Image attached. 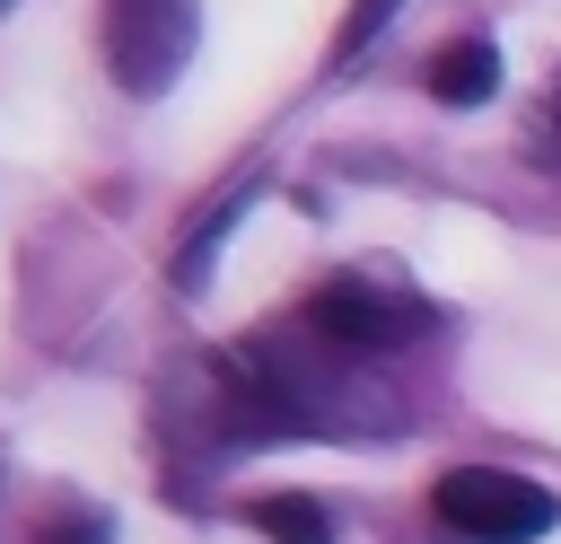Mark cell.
<instances>
[{
    "instance_id": "obj_6",
    "label": "cell",
    "mask_w": 561,
    "mask_h": 544,
    "mask_svg": "<svg viewBox=\"0 0 561 544\" xmlns=\"http://www.w3.org/2000/svg\"><path fill=\"white\" fill-rule=\"evenodd\" d=\"M403 0H351V18H342V35H333V53L351 61V53H368L377 35H386V18H394Z\"/></svg>"
},
{
    "instance_id": "obj_4",
    "label": "cell",
    "mask_w": 561,
    "mask_h": 544,
    "mask_svg": "<svg viewBox=\"0 0 561 544\" xmlns=\"http://www.w3.org/2000/svg\"><path fill=\"white\" fill-rule=\"evenodd\" d=\"M491 88H500V53H491L482 35H456V44L430 61V97H438V105H482Z\"/></svg>"
},
{
    "instance_id": "obj_2",
    "label": "cell",
    "mask_w": 561,
    "mask_h": 544,
    "mask_svg": "<svg viewBox=\"0 0 561 544\" xmlns=\"http://www.w3.org/2000/svg\"><path fill=\"white\" fill-rule=\"evenodd\" d=\"M193 0H105V70L131 97L175 88V70L193 61Z\"/></svg>"
},
{
    "instance_id": "obj_7",
    "label": "cell",
    "mask_w": 561,
    "mask_h": 544,
    "mask_svg": "<svg viewBox=\"0 0 561 544\" xmlns=\"http://www.w3.org/2000/svg\"><path fill=\"white\" fill-rule=\"evenodd\" d=\"M35 544H105V518H96V509H79V518H53Z\"/></svg>"
},
{
    "instance_id": "obj_5",
    "label": "cell",
    "mask_w": 561,
    "mask_h": 544,
    "mask_svg": "<svg viewBox=\"0 0 561 544\" xmlns=\"http://www.w3.org/2000/svg\"><path fill=\"white\" fill-rule=\"evenodd\" d=\"M245 518H254L272 544H333V535H324V509H316L307 491H263V500H245Z\"/></svg>"
},
{
    "instance_id": "obj_1",
    "label": "cell",
    "mask_w": 561,
    "mask_h": 544,
    "mask_svg": "<svg viewBox=\"0 0 561 544\" xmlns=\"http://www.w3.org/2000/svg\"><path fill=\"white\" fill-rule=\"evenodd\" d=\"M430 509H438L456 535H473V544H535V535L561 518V500H552L543 483L508 474V465H456V474H438Z\"/></svg>"
},
{
    "instance_id": "obj_8",
    "label": "cell",
    "mask_w": 561,
    "mask_h": 544,
    "mask_svg": "<svg viewBox=\"0 0 561 544\" xmlns=\"http://www.w3.org/2000/svg\"><path fill=\"white\" fill-rule=\"evenodd\" d=\"M543 114H552V132H561V88H552V105H543Z\"/></svg>"
},
{
    "instance_id": "obj_9",
    "label": "cell",
    "mask_w": 561,
    "mask_h": 544,
    "mask_svg": "<svg viewBox=\"0 0 561 544\" xmlns=\"http://www.w3.org/2000/svg\"><path fill=\"white\" fill-rule=\"evenodd\" d=\"M0 9H9V0H0Z\"/></svg>"
},
{
    "instance_id": "obj_3",
    "label": "cell",
    "mask_w": 561,
    "mask_h": 544,
    "mask_svg": "<svg viewBox=\"0 0 561 544\" xmlns=\"http://www.w3.org/2000/svg\"><path fill=\"white\" fill-rule=\"evenodd\" d=\"M421 325H430V307H421L412 290L368 281V272H342V281H324V290L307 298V333L333 342V351H394V342H412Z\"/></svg>"
}]
</instances>
